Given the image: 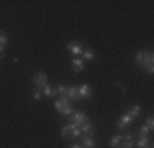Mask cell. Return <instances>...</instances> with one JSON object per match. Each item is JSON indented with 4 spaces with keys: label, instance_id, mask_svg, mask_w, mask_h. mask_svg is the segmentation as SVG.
<instances>
[{
    "label": "cell",
    "instance_id": "cell-1",
    "mask_svg": "<svg viewBox=\"0 0 154 148\" xmlns=\"http://www.w3.org/2000/svg\"><path fill=\"white\" fill-rule=\"evenodd\" d=\"M134 63H136L138 66H141V68H144L146 71H148L149 74L154 72V56L151 53H146V51H139V53H136V56H134Z\"/></svg>",
    "mask_w": 154,
    "mask_h": 148
},
{
    "label": "cell",
    "instance_id": "cell-2",
    "mask_svg": "<svg viewBox=\"0 0 154 148\" xmlns=\"http://www.w3.org/2000/svg\"><path fill=\"white\" fill-rule=\"evenodd\" d=\"M54 107L56 110L61 114V115H72V105H71V101H69L66 95H61L56 102H54Z\"/></svg>",
    "mask_w": 154,
    "mask_h": 148
},
{
    "label": "cell",
    "instance_id": "cell-3",
    "mask_svg": "<svg viewBox=\"0 0 154 148\" xmlns=\"http://www.w3.org/2000/svg\"><path fill=\"white\" fill-rule=\"evenodd\" d=\"M85 120H87V115L84 112H75L71 115V124L74 125V127H80Z\"/></svg>",
    "mask_w": 154,
    "mask_h": 148
},
{
    "label": "cell",
    "instance_id": "cell-4",
    "mask_svg": "<svg viewBox=\"0 0 154 148\" xmlns=\"http://www.w3.org/2000/svg\"><path fill=\"white\" fill-rule=\"evenodd\" d=\"M33 84H35L36 87H45L46 84H48V76L45 72H36L35 74V77H33Z\"/></svg>",
    "mask_w": 154,
    "mask_h": 148
},
{
    "label": "cell",
    "instance_id": "cell-5",
    "mask_svg": "<svg viewBox=\"0 0 154 148\" xmlns=\"http://www.w3.org/2000/svg\"><path fill=\"white\" fill-rule=\"evenodd\" d=\"M122 148H134V140H133V133H125L122 135Z\"/></svg>",
    "mask_w": 154,
    "mask_h": 148
},
{
    "label": "cell",
    "instance_id": "cell-6",
    "mask_svg": "<svg viewBox=\"0 0 154 148\" xmlns=\"http://www.w3.org/2000/svg\"><path fill=\"white\" fill-rule=\"evenodd\" d=\"M67 50L71 51L72 54H75V56H80V54L84 53V46L82 43H77V41H71L67 44Z\"/></svg>",
    "mask_w": 154,
    "mask_h": 148
},
{
    "label": "cell",
    "instance_id": "cell-7",
    "mask_svg": "<svg viewBox=\"0 0 154 148\" xmlns=\"http://www.w3.org/2000/svg\"><path fill=\"white\" fill-rule=\"evenodd\" d=\"M131 122H133V118L128 115V114H125V115H123V117H120V120L116 122V127H118V130H123V128H125V127H128V125H130Z\"/></svg>",
    "mask_w": 154,
    "mask_h": 148
},
{
    "label": "cell",
    "instance_id": "cell-8",
    "mask_svg": "<svg viewBox=\"0 0 154 148\" xmlns=\"http://www.w3.org/2000/svg\"><path fill=\"white\" fill-rule=\"evenodd\" d=\"M90 95H92L90 87L87 86V84H82V86L79 87V99H89Z\"/></svg>",
    "mask_w": 154,
    "mask_h": 148
},
{
    "label": "cell",
    "instance_id": "cell-9",
    "mask_svg": "<svg viewBox=\"0 0 154 148\" xmlns=\"http://www.w3.org/2000/svg\"><path fill=\"white\" fill-rule=\"evenodd\" d=\"M66 97H67L69 101H77V99H79V87H75V86L67 87V94H66Z\"/></svg>",
    "mask_w": 154,
    "mask_h": 148
},
{
    "label": "cell",
    "instance_id": "cell-10",
    "mask_svg": "<svg viewBox=\"0 0 154 148\" xmlns=\"http://www.w3.org/2000/svg\"><path fill=\"white\" fill-rule=\"evenodd\" d=\"M82 146H87V148H95V138L94 135H84L82 137Z\"/></svg>",
    "mask_w": 154,
    "mask_h": 148
},
{
    "label": "cell",
    "instance_id": "cell-11",
    "mask_svg": "<svg viewBox=\"0 0 154 148\" xmlns=\"http://www.w3.org/2000/svg\"><path fill=\"white\" fill-rule=\"evenodd\" d=\"M72 68H74V71H84L85 69V63H84L82 58H74L72 59Z\"/></svg>",
    "mask_w": 154,
    "mask_h": 148
},
{
    "label": "cell",
    "instance_id": "cell-12",
    "mask_svg": "<svg viewBox=\"0 0 154 148\" xmlns=\"http://www.w3.org/2000/svg\"><path fill=\"white\" fill-rule=\"evenodd\" d=\"M72 130H74V125H72V124H69V125H66V127H62V130H61L62 138H66V140L72 138Z\"/></svg>",
    "mask_w": 154,
    "mask_h": 148
},
{
    "label": "cell",
    "instance_id": "cell-13",
    "mask_svg": "<svg viewBox=\"0 0 154 148\" xmlns=\"http://www.w3.org/2000/svg\"><path fill=\"white\" fill-rule=\"evenodd\" d=\"M138 143H136V146L138 148H149V145H151V142H149V138H148V135H138Z\"/></svg>",
    "mask_w": 154,
    "mask_h": 148
},
{
    "label": "cell",
    "instance_id": "cell-14",
    "mask_svg": "<svg viewBox=\"0 0 154 148\" xmlns=\"http://www.w3.org/2000/svg\"><path fill=\"white\" fill-rule=\"evenodd\" d=\"M139 114H141V107L138 105V104H134V105H131L130 107V110H128V115H130L131 118H136V117H139Z\"/></svg>",
    "mask_w": 154,
    "mask_h": 148
},
{
    "label": "cell",
    "instance_id": "cell-15",
    "mask_svg": "<svg viewBox=\"0 0 154 148\" xmlns=\"http://www.w3.org/2000/svg\"><path fill=\"white\" fill-rule=\"evenodd\" d=\"M79 128H80V132H82V133H89V135H90V133L94 132V125L90 124V120H89V118H87V120L84 122V124L80 125Z\"/></svg>",
    "mask_w": 154,
    "mask_h": 148
},
{
    "label": "cell",
    "instance_id": "cell-16",
    "mask_svg": "<svg viewBox=\"0 0 154 148\" xmlns=\"http://www.w3.org/2000/svg\"><path fill=\"white\" fill-rule=\"evenodd\" d=\"M57 94V87H51V86H46L43 87V95L45 97H53V95H56Z\"/></svg>",
    "mask_w": 154,
    "mask_h": 148
},
{
    "label": "cell",
    "instance_id": "cell-17",
    "mask_svg": "<svg viewBox=\"0 0 154 148\" xmlns=\"http://www.w3.org/2000/svg\"><path fill=\"white\" fill-rule=\"evenodd\" d=\"M120 143H122V135H113L112 138H110V146L112 148L120 146Z\"/></svg>",
    "mask_w": 154,
    "mask_h": 148
},
{
    "label": "cell",
    "instance_id": "cell-18",
    "mask_svg": "<svg viewBox=\"0 0 154 148\" xmlns=\"http://www.w3.org/2000/svg\"><path fill=\"white\" fill-rule=\"evenodd\" d=\"M82 56V59H89V61H92V59H95V53L90 50H84V53L80 54Z\"/></svg>",
    "mask_w": 154,
    "mask_h": 148
},
{
    "label": "cell",
    "instance_id": "cell-19",
    "mask_svg": "<svg viewBox=\"0 0 154 148\" xmlns=\"http://www.w3.org/2000/svg\"><path fill=\"white\" fill-rule=\"evenodd\" d=\"M7 41H8V36H7V33L3 31V30H0V44H3V46H5Z\"/></svg>",
    "mask_w": 154,
    "mask_h": 148
},
{
    "label": "cell",
    "instance_id": "cell-20",
    "mask_svg": "<svg viewBox=\"0 0 154 148\" xmlns=\"http://www.w3.org/2000/svg\"><path fill=\"white\" fill-rule=\"evenodd\" d=\"M57 94L66 95V94H67V87H66V86H62V84H59V86H57Z\"/></svg>",
    "mask_w": 154,
    "mask_h": 148
},
{
    "label": "cell",
    "instance_id": "cell-21",
    "mask_svg": "<svg viewBox=\"0 0 154 148\" xmlns=\"http://www.w3.org/2000/svg\"><path fill=\"white\" fill-rule=\"evenodd\" d=\"M146 127H148L149 130L152 132V128H154V120H152V117H151V115L148 117V120H146Z\"/></svg>",
    "mask_w": 154,
    "mask_h": 148
},
{
    "label": "cell",
    "instance_id": "cell-22",
    "mask_svg": "<svg viewBox=\"0 0 154 148\" xmlns=\"http://www.w3.org/2000/svg\"><path fill=\"white\" fill-rule=\"evenodd\" d=\"M41 97H43V92L39 91V89H36V91L33 92V99H35V101H39Z\"/></svg>",
    "mask_w": 154,
    "mask_h": 148
},
{
    "label": "cell",
    "instance_id": "cell-23",
    "mask_svg": "<svg viewBox=\"0 0 154 148\" xmlns=\"http://www.w3.org/2000/svg\"><path fill=\"white\" fill-rule=\"evenodd\" d=\"M77 137H82V132H80L79 127H74V130H72V138H77Z\"/></svg>",
    "mask_w": 154,
    "mask_h": 148
},
{
    "label": "cell",
    "instance_id": "cell-24",
    "mask_svg": "<svg viewBox=\"0 0 154 148\" xmlns=\"http://www.w3.org/2000/svg\"><path fill=\"white\" fill-rule=\"evenodd\" d=\"M148 133H151V130H149L146 125H143L141 127V130H139V135H148Z\"/></svg>",
    "mask_w": 154,
    "mask_h": 148
},
{
    "label": "cell",
    "instance_id": "cell-25",
    "mask_svg": "<svg viewBox=\"0 0 154 148\" xmlns=\"http://www.w3.org/2000/svg\"><path fill=\"white\" fill-rule=\"evenodd\" d=\"M3 54H5V46L0 44V58H3Z\"/></svg>",
    "mask_w": 154,
    "mask_h": 148
},
{
    "label": "cell",
    "instance_id": "cell-26",
    "mask_svg": "<svg viewBox=\"0 0 154 148\" xmlns=\"http://www.w3.org/2000/svg\"><path fill=\"white\" fill-rule=\"evenodd\" d=\"M71 148H82V145H77V143H74V145H71Z\"/></svg>",
    "mask_w": 154,
    "mask_h": 148
},
{
    "label": "cell",
    "instance_id": "cell-27",
    "mask_svg": "<svg viewBox=\"0 0 154 148\" xmlns=\"http://www.w3.org/2000/svg\"><path fill=\"white\" fill-rule=\"evenodd\" d=\"M149 148H152V143H151V145H149Z\"/></svg>",
    "mask_w": 154,
    "mask_h": 148
}]
</instances>
